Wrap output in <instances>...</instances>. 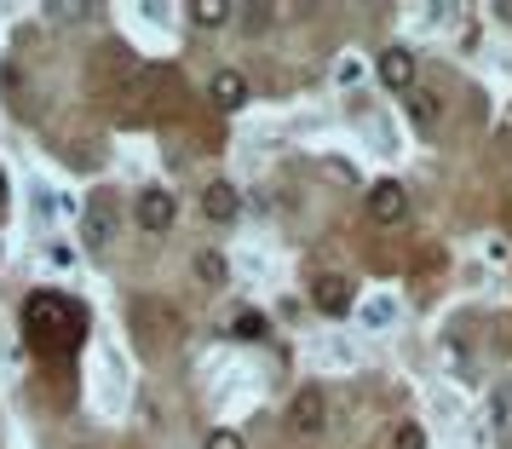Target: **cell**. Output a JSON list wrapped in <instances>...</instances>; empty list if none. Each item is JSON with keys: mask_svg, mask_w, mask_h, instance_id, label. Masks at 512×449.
<instances>
[{"mask_svg": "<svg viewBox=\"0 0 512 449\" xmlns=\"http://www.w3.org/2000/svg\"><path fill=\"white\" fill-rule=\"evenodd\" d=\"M133 98H144V116H162V121L179 116V98H185V87H179V70H167V64H144Z\"/></svg>", "mask_w": 512, "mask_h": 449, "instance_id": "cell-2", "label": "cell"}, {"mask_svg": "<svg viewBox=\"0 0 512 449\" xmlns=\"http://www.w3.org/2000/svg\"><path fill=\"white\" fill-rule=\"evenodd\" d=\"M323 421H328L323 386H300V392H294V403H288V426H294L300 438H311V432H323Z\"/></svg>", "mask_w": 512, "mask_h": 449, "instance_id": "cell-7", "label": "cell"}, {"mask_svg": "<svg viewBox=\"0 0 512 449\" xmlns=\"http://www.w3.org/2000/svg\"><path fill=\"white\" fill-rule=\"evenodd\" d=\"M363 202H369L374 225H403V213H409V190L397 185V179H374Z\"/></svg>", "mask_w": 512, "mask_h": 449, "instance_id": "cell-6", "label": "cell"}, {"mask_svg": "<svg viewBox=\"0 0 512 449\" xmlns=\"http://www.w3.org/2000/svg\"><path fill=\"white\" fill-rule=\"evenodd\" d=\"M52 18H64V24H81V18H87V0H58V6H52Z\"/></svg>", "mask_w": 512, "mask_h": 449, "instance_id": "cell-19", "label": "cell"}, {"mask_svg": "<svg viewBox=\"0 0 512 449\" xmlns=\"http://www.w3.org/2000/svg\"><path fill=\"white\" fill-rule=\"evenodd\" d=\"M507 225H512V202H507Z\"/></svg>", "mask_w": 512, "mask_h": 449, "instance_id": "cell-22", "label": "cell"}, {"mask_svg": "<svg viewBox=\"0 0 512 449\" xmlns=\"http://www.w3.org/2000/svg\"><path fill=\"white\" fill-rule=\"evenodd\" d=\"M374 70H380V81H386L392 93H415V52L409 47H386L374 58Z\"/></svg>", "mask_w": 512, "mask_h": 449, "instance_id": "cell-10", "label": "cell"}, {"mask_svg": "<svg viewBox=\"0 0 512 449\" xmlns=\"http://www.w3.org/2000/svg\"><path fill=\"white\" fill-rule=\"evenodd\" d=\"M6 202H12V185H6V167H0V208H6Z\"/></svg>", "mask_w": 512, "mask_h": 449, "instance_id": "cell-21", "label": "cell"}, {"mask_svg": "<svg viewBox=\"0 0 512 449\" xmlns=\"http://www.w3.org/2000/svg\"><path fill=\"white\" fill-rule=\"evenodd\" d=\"M311 306L323 311V317H346V311H351V283L340 277V271L311 277Z\"/></svg>", "mask_w": 512, "mask_h": 449, "instance_id": "cell-9", "label": "cell"}, {"mask_svg": "<svg viewBox=\"0 0 512 449\" xmlns=\"http://www.w3.org/2000/svg\"><path fill=\"white\" fill-rule=\"evenodd\" d=\"M202 449H248V444H242L236 432H225V426H219V432H208V444H202Z\"/></svg>", "mask_w": 512, "mask_h": 449, "instance_id": "cell-20", "label": "cell"}, {"mask_svg": "<svg viewBox=\"0 0 512 449\" xmlns=\"http://www.w3.org/2000/svg\"><path fill=\"white\" fill-rule=\"evenodd\" d=\"M202 213H208L213 225H231L236 213H242V190H236L231 179H213V185L202 190Z\"/></svg>", "mask_w": 512, "mask_h": 449, "instance_id": "cell-11", "label": "cell"}, {"mask_svg": "<svg viewBox=\"0 0 512 449\" xmlns=\"http://www.w3.org/2000/svg\"><path fill=\"white\" fill-rule=\"evenodd\" d=\"M231 334H236V340H259V334H265V317H259V311H236Z\"/></svg>", "mask_w": 512, "mask_h": 449, "instance_id": "cell-16", "label": "cell"}, {"mask_svg": "<svg viewBox=\"0 0 512 449\" xmlns=\"http://www.w3.org/2000/svg\"><path fill=\"white\" fill-rule=\"evenodd\" d=\"M116 225H121L116 196H110V190H98L93 202H87V242H93V248H110V242H116Z\"/></svg>", "mask_w": 512, "mask_h": 449, "instance_id": "cell-8", "label": "cell"}, {"mask_svg": "<svg viewBox=\"0 0 512 449\" xmlns=\"http://www.w3.org/2000/svg\"><path fill=\"white\" fill-rule=\"evenodd\" d=\"M87 75H93V87L104 98H133V87H139V70H133V58H127V47H121V41H110V47L98 52Z\"/></svg>", "mask_w": 512, "mask_h": 449, "instance_id": "cell-4", "label": "cell"}, {"mask_svg": "<svg viewBox=\"0 0 512 449\" xmlns=\"http://www.w3.org/2000/svg\"><path fill=\"white\" fill-rule=\"evenodd\" d=\"M392 317H397L392 300H369V306H363V323H369V329H374V323H392Z\"/></svg>", "mask_w": 512, "mask_h": 449, "instance_id": "cell-18", "label": "cell"}, {"mask_svg": "<svg viewBox=\"0 0 512 449\" xmlns=\"http://www.w3.org/2000/svg\"><path fill=\"white\" fill-rule=\"evenodd\" d=\"M196 277H202V283H225V260H219V254H202V260H196Z\"/></svg>", "mask_w": 512, "mask_h": 449, "instance_id": "cell-17", "label": "cell"}, {"mask_svg": "<svg viewBox=\"0 0 512 449\" xmlns=\"http://www.w3.org/2000/svg\"><path fill=\"white\" fill-rule=\"evenodd\" d=\"M392 449H426V426L420 421H397L392 426Z\"/></svg>", "mask_w": 512, "mask_h": 449, "instance_id": "cell-15", "label": "cell"}, {"mask_svg": "<svg viewBox=\"0 0 512 449\" xmlns=\"http://www.w3.org/2000/svg\"><path fill=\"white\" fill-rule=\"evenodd\" d=\"M190 18H196L202 29H219L225 18H231V0H196V6H190Z\"/></svg>", "mask_w": 512, "mask_h": 449, "instance_id": "cell-14", "label": "cell"}, {"mask_svg": "<svg viewBox=\"0 0 512 449\" xmlns=\"http://www.w3.org/2000/svg\"><path fill=\"white\" fill-rule=\"evenodd\" d=\"M409 121H415L420 133H432V127L443 121V104H438V93H426V87H415V93H409Z\"/></svg>", "mask_w": 512, "mask_h": 449, "instance_id": "cell-13", "label": "cell"}, {"mask_svg": "<svg viewBox=\"0 0 512 449\" xmlns=\"http://www.w3.org/2000/svg\"><path fill=\"white\" fill-rule=\"evenodd\" d=\"M133 219H139L144 237H162V231H173V219H179V202H173V190L167 185H144L139 202H133Z\"/></svg>", "mask_w": 512, "mask_h": 449, "instance_id": "cell-5", "label": "cell"}, {"mask_svg": "<svg viewBox=\"0 0 512 449\" xmlns=\"http://www.w3.org/2000/svg\"><path fill=\"white\" fill-rule=\"evenodd\" d=\"M133 334L144 352H167L179 340V311L167 300H133Z\"/></svg>", "mask_w": 512, "mask_h": 449, "instance_id": "cell-3", "label": "cell"}, {"mask_svg": "<svg viewBox=\"0 0 512 449\" xmlns=\"http://www.w3.org/2000/svg\"><path fill=\"white\" fill-rule=\"evenodd\" d=\"M208 98H213V110H242V104H248V75L219 70L208 81Z\"/></svg>", "mask_w": 512, "mask_h": 449, "instance_id": "cell-12", "label": "cell"}, {"mask_svg": "<svg viewBox=\"0 0 512 449\" xmlns=\"http://www.w3.org/2000/svg\"><path fill=\"white\" fill-rule=\"evenodd\" d=\"M24 329H29V346L47 357H70L81 346V334H87V311L75 306L70 294H29L24 306Z\"/></svg>", "mask_w": 512, "mask_h": 449, "instance_id": "cell-1", "label": "cell"}]
</instances>
